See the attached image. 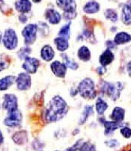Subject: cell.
Instances as JSON below:
<instances>
[{"label": "cell", "mask_w": 131, "mask_h": 151, "mask_svg": "<svg viewBox=\"0 0 131 151\" xmlns=\"http://www.w3.org/2000/svg\"><path fill=\"white\" fill-rule=\"evenodd\" d=\"M68 112V106L63 98L55 96L51 98L45 113V119L48 122H57L63 119Z\"/></svg>", "instance_id": "1"}, {"label": "cell", "mask_w": 131, "mask_h": 151, "mask_svg": "<svg viewBox=\"0 0 131 151\" xmlns=\"http://www.w3.org/2000/svg\"><path fill=\"white\" fill-rule=\"evenodd\" d=\"M78 92L83 98L94 99L97 95L95 91V84L90 78H86L79 83L78 86Z\"/></svg>", "instance_id": "2"}, {"label": "cell", "mask_w": 131, "mask_h": 151, "mask_svg": "<svg viewBox=\"0 0 131 151\" xmlns=\"http://www.w3.org/2000/svg\"><path fill=\"white\" fill-rule=\"evenodd\" d=\"M2 43L8 50H14L18 45V38L15 30L13 29H7L2 36Z\"/></svg>", "instance_id": "3"}, {"label": "cell", "mask_w": 131, "mask_h": 151, "mask_svg": "<svg viewBox=\"0 0 131 151\" xmlns=\"http://www.w3.org/2000/svg\"><path fill=\"white\" fill-rule=\"evenodd\" d=\"M38 25L36 24H27L22 30V36L24 38V42L26 45H32L35 42L37 37Z\"/></svg>", "instance_id": "4"}, {"label": "cell", "mask_w": 131, "mask_h": 151, "mask_svg": "<svg viewBox=\"0 0 131 151\" xmlns=\"http://www.w3.org/2000/svg\"><path fill=\"white\" fill-rule=\"evenodd\" d=\"M122 89L123 85L121 83H109L105 82L103 83V86H102L103 91H105L114 101H115V100L119 98L120 94H121V91Z\"/></svg>", "instance_id": "5"}, {"label": "cell", "mask_w": 131, "mask_h": 151, "mask_svg": "<svg viewBox=\"0 0 131 151\" xmlns=\"http://www.w3.org/2000/svg\"><path fill=\"white\" fill-rule=\"evenodd\" d=\"M22 122V114L17 109L8 113L7 116L4 119V124L9 128L18 127Z\"/></svg>", "instance_id": "6"}, {"label": "cell", "mask_w": 131, "mask_h": 151, "mask_svg": "<svg viewBox=\"0 0 131 151\" xmlns=\"http://www.w3.org/2000/svg\"><path fill=\"white\" fill-rule=\"evenodd\" d=\"M2 107L8 113L18 109V99L15 94H7L3 97Z\"/></svg>", "instance_id": "7"}, {"label": "cell", "mask_w": 131, "mask_h": 151, "mask_svg": "<svg viewBox=\"0 0 131 151\" xmlns=\"http://www.w3.org/2000/svg\"><path fill=\"white\" fill-rule=\"evenodd\" d=\"M15 83L17 89L20 91H26L30 88L32 84L30 76L27 73H21L16 77Z\"/></svg>", "instance_id": "8"}, {"label": "cell", "mask_w": 131, "mask_h": 151, "mask_svg": "<svg viewBox=\"0 0 131 151\" xmlns=\"http://www.w3.org/2000/svg\"><path fill=\"white\" fill-rule=\"evenodd\" d=\"M39 64H40V63H39V60L38 59L28 57L24 60L22 67L27 73L33 74L37 72Z\"/></svg>", "instance_id": "9"}, {"label": "cell", "mask_w": 131, "mask_h": 151, "mask_svg": "<svg viewBox=\"0 0 131 151\" xmlns=\"http://www.w3.org/2000/svg\"><path fill=\"white\" fill-rule=\"evenodd\" d=\"M57 5L65 13H75L76 2L72 0H60L57 1Z\"/></svg>", "instance_id": "10"}, {"label": "cell", "mask_w": 131, "mask_h": 151, "mask_svg": "<svg viewBox=\"0 0 131 151\" xmlns=\"http://www.w3.org/2000/svg\"><path fill=\"white\" fill-rule=\"evenodd\" d=\"M51 69L53 73L59 78H64L67 73V67L58 60H55L51 64Z\"/></svg>", "instance_id": "11"}, {"label": "cell", "mask_w": 131, "mask_h": 151, "mask_svg": "<svg viewBox=\"0 0 131 151\" xmlns=\"http://www.w3.org/2000/svg\"><path fill=\"white\" fill-rule=\"evenodd\" d=\"M45 17L47 21L51 24H58L61 21V14L55 9H49L45 12Z\"/></svg>", "instance_id": "12"}, {"label": "cell", "mask_w": 131, "mask_h": 151, "mask_svg": "<svg viewBox=\"0 0 131 151\" xmlns=\"http://www.w3.org/2000/svg\"><path fill=\"white\" fill-rule=\"evenodd\" d=\"M100 120H102V124L105 127V134L106 135H109L115 130L121 126V123H117L114 121H107L104 118L100 119Z\"/></svg>", "instance_id": "13"}, {"label": "cell", "mask_w": 131, "mask_h": 151, "mask_svg": "<svg viewBox=\"0 0 131 151\" xmlns=\"http://www.w3.org/2000/svg\"><path fill=\"white\" fill-rule=\"evenodd\" d=\"M55 52L51 45H45L42 47L41 50V57L43 60L49 62L53 60Z\"/></svg>", "instance_id": "14"}, {"label": "cell", "mask_w": 131, "mask_h": 151, "mask_svg": "<svg viewBox=\"0 0 131 151\" xmlns=\"http://www.w3.org/2000/svg\"><path fill=\"white\" fill-rule=\"evenodd\" d=\"M114 54L112 52L111 50L106 49L100 57V63L102 67H106V66L110 64L114 60Z\"/></svg>", "instance_id": "15"}, {"label": "cell", "mask_w": 131, "mask_h": 151, "mask_svg": "<svg viewBox=\"0 0 131 151\" xmlns=\"http://www.w3.org/2000/svg\"><path fill=\"white\" fill-rule=\"evenodd\" d=\"M14 5H15L16 10L22 13V14L27 13L32 9V2L27 1V0L17 1L14 3Z\"/></svg>", "instance_id": "16"}, {"label": "cell", "mask_w": 131, "mask_h": 151, "mask_svg": "<svg viewBox=\"0 0 131 151\" xmlns=\"http://www.w3.org/2000/svg\"><path fill=\"white\" fill-rule=\"evenodd\" d=\"M16 77L14 76H7L0 79V91H5L15 83Z\"/></svg>", "instance_id": "17"}, {"label": "cell", "mask_w": 131, "mask_h": 151, "mask_svg": "<svg viewBox=\"0 0 131 151\" xmlns=\"http://www.w3.org/2000/svg\"><path fill=\"white\" fill-rule=\"evenodd\" d=\"M131 41V36L126 32H120L115 37L114 42L115 45H123Z\"/></svg>", "instance_id": "18"}, {"label": "cell", "mask_w": 131, "mask_h": 151, "mask_svg": "<svg viewBox=\"0 0 131 151\" xmlns=\"http://www.w3.org/2000/svg\"><path fill=\"white\" fill-rule=\"evenodd\" d=\"M124 114H125V110L121 107H115L113 110L111 118L114 122L117 123H121L124 119Z\"/></svg>", "instance_id": "19"}, {"label": "cell", "mask_w": 131, "mask_h": 151, "mask_svg": "<svg viewBox=\"0 0 131 151\" xmlns=\"http://www.w3.org/2000/svg\"><path fill=\"white\" fill-rule=\"evenodd\" d=\"M100 4L95 1H90L85 4L83 11L87 14H95L100 11Z\"/></svg>", "instance_id": "20"}, {"label": "cell", "mask_w": 131, "mask_h": 151, "mask_svg": "<svg viewBox=\"0 0 131 151\" xmlns=\"http://www.w3.org/2000/svg\"><path fill=\"white\" fill-rule=\"evenodd\" d=\"M121 19L125 25H131V6L124 5L122 8Z\"/></svg>", "instance_id": "21"}, {"label": "cell", "mask_w": 131, "mask_h": 151, "mask_svg": "<svg viewBox=\"0 0 131 151\" xmlns=\"http://www.w3.org/2000/svg\"><path fill=\"white\" fill-rule=\"evenodd\" d=\"M54 44L56 45V47L58 51H60L61 52L67 51L69 48L68 40L64 39V38L60 37V36H57V38H55Z\"/></svg>", "instance_id": "22"}, {"label": "cell", "mask_w": 131, "mask_h": 151, "mask_svg": "<svg viewBox=\"0 0 131 151\" xmlns=\"http://www.w3.org/2000/svg\"><path fill=\"white\" fill-rule=\"evenodd\" d=\"M78 57L82 61H88L91 58V53L87 46H82L78 50Z\"/></svg>", "instance_id": "23"}, {"label": "cell", "mask_w": 131, "mask_h": 151, "mask_svg": "<svg viewBox=\"0 0 131 151\" xmlns=\"http://www.w3.org/2000/svg\"><path fill=\"white\" fill-rule=\"evenodd\" d=\"M12 140L16 144L22 145L27 141V134H26V132H24V131L16 132L15 134L12 136Z\"/></svg>", "instance_id": "24"}, {"label": "cell", "mask_w": 131, "mask_h": 151, "mask_svg": "<svg viewBox=\"0 0 131 151\" xmlns=\"http://www.w3.org/2000/svg\"><path fill=\"white\" fill-rule=\"evenodd\" d=\"M61 58H63V64L67 67V68H69L71 70H76L78 68V67H79L78 63H76L75 60L70 58L67 55H66V54H63L61 55Z\"/></svg>", "instance_id": "25"}, {"label": "cell", "mask_w": 131, "mask_h": 151, "mask_svg": "<svg viewBox=\"0 0 131 151\" xmlns=\"http://www.w3.org/2000/svg\"><path fill=\"white\" fill-rule=\"evenodd\" d=\"M93 113H94V109H93V106H90V105H87L84 107V111L82 113V116H81V118L79 119V122H78V124H80V125H83L86 120H87V119L90 116V115H92Z\"/></svg>", "instance_id": "26"}, {"label": "cell", "mask_w": 131, "mask_h": 151, "mask_svg": "<svg viewBox=\"0 0 131 151\" xmlns=\"http://www.w3.org/2000/svg\"><path fill=\"white\" fill-rule=\"evenodd\" d=\"M108 104L106 101H104L101 98H98L96 102V110L99 115H103L105 111L107 110Z\"/></svg>", "instance_id": "27"}, {"label": "cell", "mask_w": 131, "mask_h": 151, "mask_svg": "<svg viewBox=\"0 0 131 151\" xmlns=\"http://www.w3.org/2000/svg\"><path fill=\"white\" fill-rule=\"evenodd\" d=\"M70 26H71V22H69L68 24H65L64 26L62 27L58 33L59 36L68 40L70 37Z\"/></svg>", "instance_id": "28"}, {"label": "cell", "mask_w": 131, "mask_h": 151, "mask_svg": "<svg viewBox=\"0 0 131 151\" xmlns=\"http://www.w3.org/2000/svg\"><path fill=\"white\" fill-rule=\"evenodd\" d=\"M104 14H105V17H106V19L112 21V22H116L117 21V19H118L117 13L114 9H107L105 12Z\"/></svg>", "instance_id": "29"}, {"label": "cell", "mask_w": 131, "mask_h": 151, "mask_svg": "<svg viewBox=\"0 0 131 151\" xmlns=\"http://www.w3.org/2000/svg\"><path fill=\"white\" fill-rule=\"evenodd\" d=\"M32 50L30 49V48H28V47H25V48H21L20 49L18 52H17V55L21 60H25L26 58L29 57V55L31 53Z\"/></svg>", "instance_id": "30"}, {"label": "cell", "mask_w": 131, "mask_h": 151, "mask_svg": "<svg viewBox=\"0 0 131 151\" xmlns=\"http://www.w3.org/2000/svg\"><path fill=\"white\" fill-rule=\"evenodd\" d=\"M9 64H10V60L8 58V57H0V72L7 69Z\"/></svg>", "instance_id": "31"}, {"label": "cell", "mask_w": 131, "mask_h": 151, "mask_svg": "<svg viewBox=\"0 0 131 151\" xmlns=\"http://www.w3.org/2000/svg\"><path fill=\"white\" fill-rule=\"evenodd\" d=\"M78 151H96V147L91 143L85 142L82 144Z\"/></svg>", "instance_id": "32"}, {"label": "cell", "mask_w": 131, "mask_h": 151, "mask_svg": "<svg viewBox=\"0 0 131 151\" xmlns=\"http://www.w3.org/2000/svg\"><path fill=\"white\" fill-rule=\"evenodd\" d=\"M83 144V140H78L74 145H72V146L66 149L64 151H78L79 150V149H80V147H82V145Z\"/></svg>", "instance_id": "33"}, {"label": "cell", "mask_w": 131, "mask_h": 151, "mask_svg": "<svg viewBox=\"0 0 131 151\" xmlns=\"http://www.w3.org/2000/svg\"><path fill=\"white\" fill-rule=\"evenodd\" d=\"M121 134L125 138H130L131 137V129L128 127H124L121 129Z\"/></svg>", "instance_id": "34"}, {"label": "cell", "mask_w": 131, "mask_h": 151, "mask_svg": "<svg viewBox=\"0 0 131 151\" xmlns=\"http://www.w3.org/2000/svg\"><path fill=\"white\" fill-rule=\"evenodd\" d=\"M105 144L107 145L109 147H117L118 145H119V142L117 141V140L115 139H111V140H109V141H106L105 142Z\"/></svg>", "instance_id": "35"}, {"label": "cell", "mask_w": 131, "mask_h": 151, "mask_svg": "<svg viewBox=\"0 0 131 151\" xmlns=\"http://www.w3.org/2000/svg\"><path fill=\"white\" fill-rule=\"evenodd\" d=\"M97 71L99 75H102V74H104L106 72V68L105 67L101 66V67H99L97 69Z\"/></svg>", "instance_id": "36"}, {"label": "cell", "mask_w": 131, "mask_h": 151, "mask_svg": "<svg viewBox=\"0 0 131 151\" xmlns=\"http://www.w3.org/2000/svg\"><path fill=\"white\" fill-rule=\"evenodd\" d=\"M106 45L108 47V49L110 50L111 48H114L115 47V43L112 41H108L106 42Z\"/></svg>", "instance_id": "37"}, {"label": "cell", "mask_w": 131, "mask_h": 151, "mask_svg": "<svg viewBox=\"0 0 131 151\" xmlns=\"http://www.w3.org/2000/svg\"><path fill=\"white\" fill-rule=\"evenodd\" d=\"M19 20L21 21V22L22 23H26V21H27V17L26 16H25V14H21V15L19 16Z\"/></svg>", "instance_id": "38"}, {"label": "cell", "mask_w": 131, "mask_h": 151, "mask_svg": "<svg viewBox=\"0 0 131 151\" xmlns=\"http://www.w3.org/2000/svg\"><path fill=\"white\" fill-rule=\"evenodd\" d=\"M127 72L129 76L131 77V60L129 62L127 65Z\"/></svg>", "instance_id": "39"}, {"label": "cell", "mask_w": 131, "mask_h": 151, "mask_svg": "<svg viewBox=\"0 0 131 151\" xmlns=\"http://www.w3.org/2000/svg\"><path fill=\"white\" fill-rule=\"evenodd\" d=\"M4 141V137H3V134H2V131L0 130V144H2Z\"/></svg>", "instance_id": "40"}, {"label": "cell", "mask_w": 131, "mask_h": 151, "mask_svg": "<svg viewBox=\"0 0 131 151\" xmlns=\"http://www.w3.org/2000/svg\"><path fill=\"white\" fill-rule=\"evenodd\" d=\"M56 151H60V150H56Z\"/></svg>", "instance_id": "41"}, {"label": "cell", "mask_w": 131, "mask_h": 151, "mask_svg": "<svg viewBox=\"0 0 131 151\" xmlns=\"http://www.w3.org/2000/svg\"><path fill=\"white\" fill-rule=\"evenodd\" d=\"M40 151H42V150H40Z\"/></svg>", "instance_id": "42"}]
</instances>
